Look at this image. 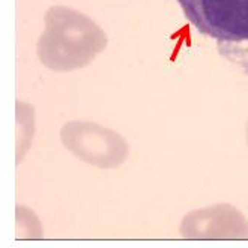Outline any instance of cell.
I'll use <instances>...</instances> for the list:
<instances>
[{"label":"cell","mask_w":248,"mask_h":248,"mask_svg":"<svg viewBox=\"0 0 248 248\" xmlns=\"http://www.w3.org/2000/svg\"><path fill=\"white\" fill-rule=\"evenodd\" d=\"M185 239H248V221L230 203L188 212L179 227Z\"/></svg>","instance_id":"277c9868"},{"label":"cell","mask_w":248,"mask_h":248,"mask_svg":"<svg viewBox=\"0 0 248 248\" xmlns=\"http://www.w3.org/2000/svg\"><path fill=\"white\" fill-rule=\"evenodd\" d=\"M36 53L41 63L56 72L77 71L103 51L107 35L89 16L63 5L48 8Z\"/></svg>","instance_id":"6da1fadb"},{"label":"cell","mask_w":248,"mask_h":248,"mask_svg":"<svg viewBox=\"0 0 248 248\" xmlns=\"http://www.w3.org/2000/svg\"><path fill=\"white\" fill-rule=\"evenodd\" d=\"M245 137H247V143H248V121H247V126H245Z\"/></svg>","instance_id":"5b68a950"},{"label":"cell","mask_w":248,"mask_h":248,"mask_svg":"<svg viewBox=\"0 0 248 248\" xmlns=\"http://www.w3.org/2000/svg\"><path fill=\"white\" fill-rule=\"evenodd\" d=\"M61 140L74 156L99 169L119 167L129 154L128 143L119 133L95 122H66Z\"/></svg>","instance_id":"7a4b0ae2"},{"label":"cell","mask_w":248,"mask_h":248,"mask_svg":"<svg viewBox=\"0 0 248 248\" xmlns=\"http://www.w3.org/2000/svg\"><path fill=\"white\" fill-rule=\"evenodd\" d=\"M185 18L218 42L248 41V0H178Z\"/></svg>","instance_id":"3957f363"}]
</instances>
